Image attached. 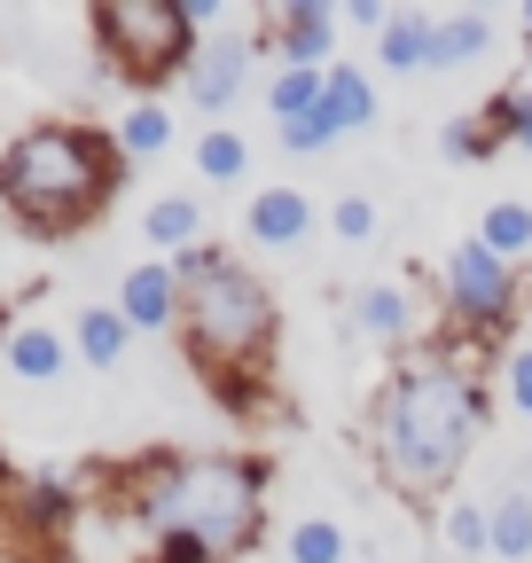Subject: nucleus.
Listing matches in <instances>:
<instances>
[{
  "label": "nucleus",
  "instance_id": "23",
  "mask_svg": "<svg viewBox=\"0 0 532 563\" xmlns=\"http://www.w3.org/2000/svg\"><path fill=\"white\" fill-rule=\"evenodd\" d=\"M361 329H368L376 344H399V336L415 329V313H408V298H399V290H368V298H361Z\"/></svg>",
  "mask_w": 532,
  "mask_h": 563
},
{
  "label": "nucleus",
  "instance_id": "28",
  "mask_svg": "<svg viewBox=\"0 0 532 563\" xmlns=\"http://www.w3.org/2000/svg\"><path fill=\"white\" fill-rule=\"evenodd\" d=\"M486 150V133L470 125V118H462V125H446V157H478Z\"/></svg>",
  "mask_w": 532,
  "mask_h": 563
},
{
  "label": "nucleus",
  "instance_id": "17",
  "mask_svg": "<svg viewBox=\"0 0 532 563\" xmlns=\"http://www.w3.org/2000/svg\"><path fill=\"white\" fill-rule=\"evenodd\" d=\"M431 32H439V24L415 16V9L391 16V24H384V63H391V70H423V63H431Z\"/></svg>",
  "mask_w": 532,
  "mask_h": 563
},
{
  "label": "nucleus",
  "instance_id": "16",
  "mask_svg": "<svg viewBox=\"0 0 532 563\" xmlns=\"http://www.w3.org/2000/svg\"><path fill=\"white\" fill-rule=\"evenodd\" d=\"M157 150H173V118L157 102H133L118 118V157H157Z\"/></svg>",
  "mask_w": 532,
  "mask_h": 563
},
{
  "label": "nucleus",
  "instance_id": "30",
  "mask_svg": "<svg viewBox=\"0 0 532 563\" xmlns=\"http://www.w3.org/2000/svg\"><path fill=\"white\" fill-rule=\"evenodd\" d=\"M353 24H361V32H384L391 9H384V0H353Z\"/></svg>",
  "mask_w": 532,
  "mask_h": 563
},
{
  "label": "nucleus",
  "instance_id": "8",
  "mask_svg": "<svg viewBox=\"0 0 532 563\" xmlns=\"http://www.w3.org/2000/svg\"><path fill=\"white\" fill-rule=\"evenodd\" d=\"M243 70H251V47H243V40L196 47V63H188V102H196V110H228V102L243 95Z\"/></svg>",
  "mask_w": 532,
  "mask_h": 563
},
{
  "label": "nucleus",
  "instance_id": "18",
  "mask_svg": "<svg viewBox=\"0 0 532 563\" xmlns=\"http://www.w3.org/2000/svg\"><path fill=\"white\" fill-rule=\"evenodd\" d=\"M478 243H486L494 258L532 251V203H494V211H486V228H478Z\"/></svg>",
  "mask_w": 532,
  "mask_h": 563
},
{
  "label": "nucleus",
  "instance_id": "26",
  "mask_svg": "<svg viewBox=\"0 0 532 563\" xmlns=\"http://www.w3.org/2000/svg\"><path fill=\"white\" fill-rule=\"evenodd\" d=\"M446 540H454L462 555H478V548H486V509H478V501H454V509H446Z\"/></svg>",
  "mask_w": 532,
  "mask_h": 563
},
{
  "label": "nucleus",
  "instance_id": "9",
  "mask_svg": "<svg viewBox=\"0 0 532 563\" xmlns=\"http://www.w3.org/2000/svg\"><path fill=\"white\" fill-rule=\"evenodd\" d=\"M251 235H258L266 251L306 243V235H313V203H306V188H258V196H251Z\"/></svg>",
  "mask_w": 532,
  "mask_h": 563
},
{
  "label": "nucleus",
  "instance_id": "4",
  "mask_svg": "<svg viewBox=\"0 0 532 563\" xmlns=\"http://www.w3.org/2000/svg\"><path fill=\"white\" fill-rule=\"evenodd\" d=\"M180 329H188V352L196 368H212L220 384L258 368L266 344H275V298L258 290V274H243L235 258H220L204 282L180 290Z\"/></svg>",
  "mask_w": 532,
  "mask_h": 563
},
{
  "label": "nucleus",
  "instance_id": "21",
  "mask_svg": "<svg viewBox=\"0 0 532 563\" xmlns=\"http://www.w3.org/2000/svg\"><path fill=\"white\" fill-rule=\"evenodd\" d=\"M243 165H251V150H243V133L212 125L204 141H196V173H204V180H243Z\"/></svg>",
  "mask_w": 532,
  "mask_h": 563
},
{
  "label": "nucleus",
  "instance_id": "12",
  "mask_svg": "<svg viewBox=\"0 0 532 563\" xmlns=\"http://www.w3.org/2000/svg\"><path fill=\"white\" fill-rule=\"evenodd\" d=\"M142 235L157 243V251H196V243H204V211H196V196H157L149 203V220H142Z\"/></svg>",
  "mask_w": 532,
  "mask_h": 563
},
{
  "label": "nucleus",
  "instance_id": "11",
  "mask_svg": "<svg viewBox=\"0 0 532 563\" xmlns=\"http://www.w3.org/2000/svg\"><path fill=\"white\" fill-rule=\"evenodd\" d=\"M321 102H329V70H313V63H282V70H275V87H266V110H275L282 125L313 118Z\"/></svg>",
  "mask_w": 532,
  "mask_h": 563
},
{
  "label": "nucleus",
  "instance_id": "32",
  "mask_svg": "<svg viewBox=\"0 0 532 563\" xmlns=\"http://www.w3.org/2000/svg\"><path fill=\"white\" fill-rule=\"evenodd\" d=\"M524 32H532V9H524Z\"/></svg>",
  "mask_w": 532,
  "mask_h": 563
},
{
  "label": "nucleus",
  "instance_id": "10",
  "mask_svg": "<svg viewBox=\"0 0 532 563\" xmlns=\"http://www.w3.org/2000/svg\"><path fill=\"white\" fill-rule=\"evenodd\" d=\"M329 40H337V16H329V0H290V9H282V47H290V63L329 70Z\"/></svg>",
  "mask_w": 532,
  "mask_h": 563
},
{
  "label": "nucleus",
  "instance_id": "29",
  "mask_svg": "<svg viewBox=\"0 0 532 563\" xmlns=\"http://www.w3.org/2000/svg\"><path fill=\"white\" fill-rule=\"evenodd\" d=\"M509 399L532 415V352H517V361H509Z\"/></svg>",
  "mask_w": 532,
  "mask_h": 563
},
{
  "label": "nucleus",
  "instance_id": "22",
  "mask_svg": "<svg viewBox=\"0 0 532 563\" xmlns=\"http://www.w3.org/2000/svg\"><path fill=\"white\" fill-rule=\"evenodd\" d=\"M478 125H486L494 141L509 133V141H517V150H532V87H509V95H494Z\"/></svg>",
  "mask_w": 532,
  "mask_h": 563
},
{
  "label": "nucleus",
  "instance_id": "24",
  "mask_svg": "<svg viewBox=\"0 0 532 563\" xmlns=\"http://www.w3.org/2000/svg\"><path fill=\"white\" fill-rule=\"evenodd\" d=\"M290 563H345V532L329 525V517H306L290 532Z\"/></svg>",
  "mask_w": 532,
  "mask_h": 563
},
{
  "label": "nucleus",
  "instance_id": "14",
  "mask_svg": "<svg viewBox=\"0 0 532 563\" xmlns=\"http://www.w3.org/2000/svg\"><path fill=\"white\" fill-rule=\"evenodd\" d=\"M125 336H133V329H125L118 306H87V313H79V352H87V368H118V361H125Z\"/></svg>",
  "mask_w": 532,
  "mask_h": 563
},
{
  "label": "nucleus",
  "instance_id": "5",
  "mask_svg": "<svg viewBox=\"0 0 532 563\" xmlns=\"http://www.w3.org/2000/svg\"><path fill=\"white\" fill-rule=\"evenodd\" d=\"M95 40H102V55L125 70V79H142V87H157V79H173V70L196 63V24H188V9H173V0H102Z\"/></svg>",
  "mask_w": 532,
  "mask_h": 563
},
{
  "label": "nucleus",
  "instance_id": "13",
  "mask_svg": "<svg viewBox=\"0 0 532 563\" xmlns=\"http://www.w3.org/2000/svg\"><path fill=\"white\" fill-rule=\"evenodd\" d=\"M63 361H71V352H63V336H55V329H40V321H24V329L9 336V368H16V376H32V384H55V376H63Z\"/></svg>",
  "mask_w": 532,
  "mask_h": 563
},
{
  "label": "nucleus",
  "instance_id": "31",
  "mask_svg": "<svg viewBox=\"0 0 532 563\" xmlns=\"http://www.w3.org/2000/svg\"><path fill=\"white\" fill-rule=\"evenodd\" d=\"M524 87H532V55H524Z\"/></svg>",
  "mask_w": 532,
  "mask_h": 563
},
{
  "label": "nucleus",
  "instance_id": "27",
  "mask_svg": "<svg viewBox=\"0 0 532 563\" xmlns=\"http://www.w3.org/2000/svg\"><path fill=\"white\" fill-rule=\"evenodd\" d=\"M337 235H345V243H368V235H376V203H368V196H345V203H337Z\"/></svg>",
  "mask_w": 532,
  "mask_h": 563
},
{
  "label": "nucleus",
  "instance_id": "20",
  "mask_svg": "<svg viewBox=\"0 0 532 563\" xmlns=\"http://www.w3.org/2000/svg\"><path fill=\"white\" fill-rule=\"evenodd\" d=\"M329 118H337V125H368L376 118V87L361 79V70H329Z\"/></svg>",
  "mask_w": 532,
  "mask_h": 563
},
{
  "label": "nucleus",
  "instance_id": "7",
  "mask_svg": "<svg viewBox=\"0 0 532 563\" xmlns=\"http://www.w3.org/2000/svg\"><path fill=\"white\" fill-rule=\"evenodd\" d=\"M118 313H125V329H173V321H180V282H173V266H133V274L118 282Z\"/></svg>",
  "mask_w": 532,
  "mask_h": 563
},
{
  "label": "nucleus",
  "instance_id": "19",
  "mask_svg": "<svg viewBox=\"0 0 532 563\" xmlns=\"http://www.w3.org/2000/svg\"><path fill=\"white\" fill-rule=\"evenodd\" d=\"M486 47V16H446L431 32V70H454V63H470Z\"/></svg>",
  "mask_w": 532,
  "mask_h": 563
},
{
  "label": "nucleus",
  "instance_id": "1",
  "mask_svg": "<svg viewBox=\"0 0 532 563\" xmlns=\"http://www.w3.org/2000/svg\"><path fill=\"white\" fill-rule=\"evenodd\" d=\"M478 376L462 352H431V361L399 368L376 399V462L384 477L408 493V501H431V493L462 470V454H470L478 439Z\"/></svg>",
  "mask_w": 532,
  "mask_h": 563
},
{
  "label": "nucleus",
  "instance_id": "3",
  "mask_svg": "<svg viewBox=\"0 0 532 563\" xmlns=\"http://www.w3.org/2000/svg\"><path fill=\"white\" fill-rule=\"evenodd\" d=\"M133 517L149 540H196L220 563L258 540V470L235 454H165L133 477Z\"/></svg>",
  "mask_w": 532,
  "mask_h": 563
},
{
  "label": "nucleus",
  "instance_id": "2",
  "mask_svg": "<svg viewBox=\"0 0 532 563\" xmlns=\"http://www.w3.org/2000/svg\"><path fill=\"white\" fill-rule=\"evenodd\" d=\"M118 188V141L95 125H32L0 150V203L32 235H71Z\"/></svg>",
  "mask_w": 532,
  "mask_h": 563
},
{
  "label": "nucleus",
  "instance_id": "6",
  "mask_svg": "<svg viewBox=\"0 0 532 563\" xmlns=\"http://www.w3.org/2000/svg\"><path fill=\"white\" fill-rule=\"evenodd\" d=\"M446 290H454V313L470 329H494L509 313V258H494L486 243H462L446 258Z\"/></svg>",
  "mask_w": 532,
  "mask_h": 563
},
{
  "label": "nucleus",
  "instance_id": "25",
  "mask_svg": "<svg viewBox=\"0 0 532 563\" xmlns=\"http://www.w3.org/2000/svg\"><path fill=\"white\" fill-rule=\"evenodd\" d=\"M345 125L329 118V102L313 110V118H298V125H282V150H298V157H313V150H329V141H337Z\"/></svg>",
  "mask_w": 532,
  "mask_h": 563
},
{
  "label": "nucleus",
  "instance_id": "15",
  "mask_svg": "<svg viewBox=\"0 0 532 563\" xmlns=\"http://www.w3.org/2000/svg\"><path fill=\"white\" fill-rule=\"evenodd\" d=\"M486 548H494V555H532V493H501V501H494Z\"/></svg>",
  "mask_w": 532,
  "mask_h": 563
}]
</instances>
